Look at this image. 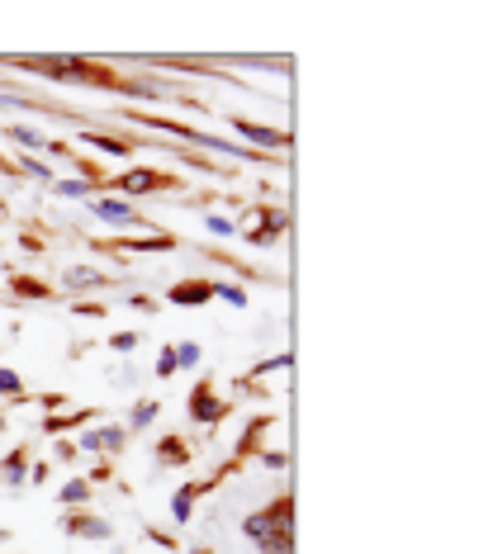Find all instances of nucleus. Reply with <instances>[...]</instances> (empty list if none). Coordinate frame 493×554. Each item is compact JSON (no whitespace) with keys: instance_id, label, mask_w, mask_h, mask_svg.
<instances>
[{"instance_id":"f257e3e1","label":"nucleus","mask_w":493,"mask_h":554,"mask_svg":"<svg viewBox=\"0 0 493 554\" xmlns=\"http://www.w3.org/2000/svg\"><path fill=\"white\" fill-rule=\"evenodd\" d=\"M247 536L261 545L266 554H290V498L247 517Z\"/></svg>"},{"instance_id":"f03ea898","label":"nucleus","mask_w":493,"mask_h":554,"mask_svg":"<svg viewBox=\"0 0 493 554\" xmlns=\"http://www.w3.org/2000/svg\"><path fill=\"white\" fill-rule=\"evenodd\" d=\"M209 294H214V285H209V280H190V285H176V289H171V304L195 308V304H204Z\"/></svg>"},{"instance_id":"7ed1b4c3","label":"nucleus","mask_w":493,"mask_h":554,"mask_svg":"<svg viewBox=\"0 0 493 554\" xmlns=\"http://www.w3.org/2000/svg\"><path fill=\"white\" fill-rule=\"evenodd\" d=\"M190 417H195V422H219V398L209 394V384L195 389V398H190Z\"/></svg>"},{"instance_id":"20e7f679","label":"nucleus","mask_w":493,"mask_h":554,"mask_svg":"<svg viewBox=\"0 0 493 554\" xmlns=\"http://www.w3.org/2000/svg\"><path fill=\"white\" fill-rule=\"evenodd\" d=\"M166 180L152 176V171H128L124 180H119V190H128V195H152V190H162Z\"/></svg>"},{"instance_id":"39448f33","label":"nucleus","mask_w":493,"mask_h":554,"mask_svg":"<svg viewBox=\"0 0 493 554\" xmlns=\"http://www.w3.org/2000/svg\"><path fill=\"white\" fill-rule=\"evenodd\" d=\"M238 133H242V138H252V143H261V147H285V133L261 128V124H247V119H238Z\"/></svg>"},{"instance_id":"423d86ee","label":"nucleus","mask_w":493,"mask_h":554,"mask_svg":"<svg viewBox=\"0 0 493 554\" xmlns=\"http://www.w3.org/2000/svg\"><path fill=\"white\" fill-rule=\"evenodd\" d=\"M72 536H86V540H110V526L100 517H76L72 521Z\"/></svg>"},{"instance_id":"0eeeda50","label":"nucleus","mask_w":493,"mask_h":554,"mask_svg":"<svg viewBox=\"0 0 493 554\" xmlns=\"http://www.w3.org/2000/svg\"><path fill=\"white\" fill-rule=\"evenodd\" d=\"M157 450H162V460H166V465H185V460H190V450H185L181 441H176V436H166V441H162Z\"/></svg>"},{"instance_id":"6e6552de","label":"nucleus","mask_w":493,"mask_h":554,"mask_svg":"<svg viewBox=\"0 0 493 554\" xmlns=\"http://www.w3.org/2000/svg\"><path fill=\"white\" fill-rule=\"evenodd\" d=\"M86 498H91V488H86V483H67V488H62V502H72V507H76V502H86Z\"/></svg>"},{"instance_id":"1a4fd4ad","label":"nucleus","mask_w":493,"mask_h":554,"mask_svg":"<svg viewBox=\"0 0 493 554\" xmlns=\"http://www.w3.org/2000/svg\"><path fill=\"white\" fill-rule=\"evenodd\" d=\"M152 417H157V403H138V408H133V431H138V427H147Z\"/></svg>"},{"instance_id":"9d476101","label":"nucleus","mask_w":493,"mask_h":554,"mask_svg":"<svg viewBox=\"0 0 493 554\" xmlns=\"http://www.w3.org/2000/svg\"><path fill=\"white\" fill-rule=\"evenodd\" d=\"M67 285H100V275H95V270H67Z\"/></svg>"},{"instance_id":"9b49d317","label":"nucleus","mask_w":493,"mask_h":554,"mask_svg":"<svg viewBox=\"0 0 493 554\" xmlns=\"http://www.w3.org/2000/svg\"><path fill=\"white\" fill-rule=\"evenodd\" d=\"M5 479L10 483L24 479V455H10V460H5Z\"/></svg>"},{"instance_id":"f8f14e48","label":"nucleus","mask_w":493,"mask_h":554,"mask_svg":"<svg viewBox=\"0 0 493 554\" xmlns=\"http://www.w3.org/2000/svg\"><path fill=\"white\" fill-rule=\"evenodd\" d=\"M95 441H100V446H110V450H119V446H124V431H119V427H110V431H100Z\"/></svg>"},{"instance_id":"ddd939ff","label":"nucleus","mask_w":493,"mask_h":554,"mask_svg":"<svg viewBox=\"0 0 493 554\" xmlns=\"http://www.w3.org/2000/svg\"><path fill=\"white\" fill-rule=\"evenodd\" d=\"M157 375H176V351H162V356H157Z\"/></svg>"},{"instance_id":"4468645a","label":"nucleus","mask_w":493,"mask_h":554,"mask_svg":"<svg viewBox=\"0 0 493 554\" xmlns=\"http://www.w3.org/2000/svg\"><path fill=\"white\" fill-rule=\"evenodd\" d=\"M95 147H105V152H114V157H128V152H133L128 143H114V138H95Z\"/></svg>"},{"instance_id":"2eb2a0df","label":"nucleus","mask_w":493,"mask_h":554,"mask_svg":"<svg viewBox=\"0 0 493 554\" xmlns=\"http://www.w3.org/2000/svg\"><path fill=\"white\" fill-rule=\"evenodd\" d=\"M0 394H19V375H15V370H0Z\"/></svg>"},{"instance_id":"dca6fc26","label":"nucleus","mask_w":493,"mask_h":554,"mask_svg":"<svg viewBox=\"0 0 493 554\" xmlns=\"http://www.w3.org/2000/svg\"><path fill=\"white\" fill-rule=\"evenodd\" d=\"M114 351H138V337H133V332H119V337H114Z\"/></svg>"},{"instance_id":"f3484780","label":"nucleus","mask_w":493,"mask_h":554,"mask_svg":"<svg viewBox=\"0 0 493 554\" xmlns=\"http://www.w3.org/2000/svg\"><path fill=\"white\" fill-rule=\"evenodd\" d=\"M62 195H67V199H81V195H86V180H67V185H62Z\"/></svg>"},{"instance_id":"a211bd4d","label":"nucleus","mask_w":493,"mask_h":554,"mask_svg":"<svg viewBox=\"0 0 493 554\" xmlns=\"http://www.w3.org/2000/svg\"><path fill=\"white\" fill-rule=\"evenodd\" d=\"M219 294H223V299H228V304H238V308H242V304H247V294H242V289H233V285H223V289H219Z\"/></svg>"},{"instance_id":"6ab92c4d","label":"nucleus","mask_w":493,"mask_h":554,"mask_svg":"<svg viewBox=\"0 0 493 554\" xmlns=\"http://www.w3.org/2000/svg\"><path fill=\"white\" fill-rule=\"evenodd\" d=\"M195 360H200V351H195V346H181V351H176V365H195Z\"/></svg>"},{"instance_id":"aec40b11","label":"nucleus","mask_w":493,"mask_h":554,"mask_svg":"<svg viewBox=\"0 0 493 554\" xmlns=\"http://www.w3.org/2000/svg\"><path fill=\"white\" fill-rule=\"evenodd\" d=\"M100 214H105V218H128V209H124V204H114V199H110V204H100Z\"/></svg>"},{"instance_id":"412c9836","label":"nucleus","mask_w":493,"mask_h":554,"mask_svg":"<svg viewBox=\"0 0 493 554\" xmlns=\"http://www.w3.org/2000/svg\"><path fill=\"white\" fill-rule=\"evenodd\" d=\"M15 143H24V147H38V133H29V128H15Z\"/></svg>"},{"instance_id":"4be33fe9","label":"nucleus","mask_w":493,"mask_h":554,"mask_svg":"<svg viewBox=\"0 0 493 554\" xmlns=\"http://www.w3.org/2000/svg\"><path fill=\"white\" fill-rule=\"evenodd\" d=\"M209 228H214L219 237H228V233H233V223H228V218H209Z\"/></svg>"}]
</instances>
